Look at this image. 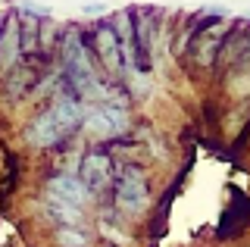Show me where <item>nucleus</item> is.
<instances>
[{
    "label": "nucleus",
    "mask_w": 250,
    "mask_h": 247,
    "mask_svg": "<svg viewBox=\"0 0 250 247\" xmlns=\"http://www.w3.org/2000/svg\"><path fill=\"white\" fill-rule=\"evenodd\" d=\"M84 116H88V103H82L78 97L66 94V91H57L25 122L22 141L31 150H57L60 144H66L72 135L82 132Z\"/></svg>",
    "instance_id": "f03ea898"
},
{
    "label": "nucleus",
    "mask_w": 250,
    "mask_h": 247,
    "mask_svg": "<svg viewBox=\"0 0 250 247\" xmlns=\"http://www.w3.org/2000/svg\"><path fill=\"white\" fill-rule=\"evenodd\" d=\"M57 79H60V91L78 97L82 103H100V100H113L109 91L113 84L104 79L97 60L84 41V28L72 25L57 38ZM122 91V88H116Z\"/></svg>",
    "instance_id": "f257e3e1"
},
{
    "label": "nucleus",
    "mask_w": 250,
    "mask_h": 247,
    "mask_svg": "<svg viewBox=\"0 0 250 247\" xmlns=\"http://www.w3.org/2000/svg\"><path fill=\"white\" fill-rule=\"evenodd\" d=\"M78 179L84 182V188L91 191L94 197L106 194L109 188H113V179H116V160L113 153H109V147H91L82 153V160H78Z\"/></svg>",
    "instance_id": "423d86ee"
},
{
    "label": "nucleus",
    "mask_w": 250,
    "mask_h": 247,
    "mask_svg": "<svg viewBox=\"0 0 250 247\" xmlns=\"http://www.w3.org/2000/svg\"><path fill=\"white\" fill-rule=\"evenodd\" d=\"M44 197H53V200H60V204H69V206L84 210V213H91L94 200H97L88 188H84V182L78 179V172H66V169L47 175V182H44Z\"/></svg>",
    "instance_id": "6e6552de"
},
{
    "label": "nucleus",
    "mask_w": 250,
    "mask_h": 247,
    "mask_svg": "<svg viewBox=\"0 0 250 247\" xmlns=\"http://www.w3.org/2000/svg\"><path fill=\"white\" fill-rule=\"evenodd\" d=\"M131 125V113L125 106V100H100V103L88 106V116H84L82 132L91 138V141L100 144H116L119 138L128 132Z\"/></svg>",
    "instance_id": "39448f33"
},
{
    "label": "nucleus",
    "mask_w": 250,
    "mask_h": 247,
    "mask_svg": "<svg viewBox=\"0 0 250 247\" xmlns=\"http://www.w3.org/2000/svg\"><path fill=\"white\" fill-rule=\"evenodd\" d=\"M84 41H88V47L94 53V60H97L104 79L113 84V88L128 91V84H125V63H122V38L116 32L113 19L91 22V25L84 28Z\"/></svg>",
    "instance_id": "20e7f679"
},
{
    "label": "nucleus",
    "mask_w": 250,
    "mask_h": 247,
    "mask_svg": "<svg viewBox=\"0 0 250 247\" xmlns=\"http://www.w3.org/2000/svg\"><path fill=\"white\" fill-rule=\"evenodd\" d=\"M53 241L60 247H91L88 226H53Z\"/></svg>",
    "instance_id": "1a4fd4ad"
},
{
    "label": "nucleus",
    "mask_w": 250,
    "mask_h": 247,
    "mask_svg": "<svg viewBox=\"0 0 250 247\" xmlns=\"http://www.w3.org/2000/svg\"><path fill=\"white\" fill-rule=\"evenodd\" d=\"M109 197H113V206L122 219H141L147 210H150V175L141 163H122L116 166V179L113 188H109Z\"/></svg>",
    "instance_id": "7ed1b4c3"
},
{
    "label": "nucleus",
    "mask_w": 250,
    "mask_h": 247,
    "mask_svg": "<svg viewBox=\"0 0 250 247\" xmlns=\"http://www.w3.org/2000/svg\"><path fill=\"white\" fill-rule=\"evenodd\" d=\"M25 63V50H22V16L19 10H6L0 16V79H6Z\"/></svg>",
    "instance_id": "0eeeda50"
},
{
    "label": "nucleus",
    "mask_w": 250,
    "mask_h": 247,
    "mask_svg": "<svg viewBox=\"0 0 250 247\" xmlns=\"http://www.w3.org/2000/svg\"><path fill=\"white\" fill-rule=\"evenodd\" d=\"M84 13H88V16H106V6L104 3H88Z\"/></svg>",
    "instance_id": "9d476101"
}]
</instances>
